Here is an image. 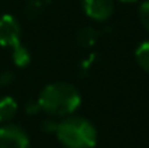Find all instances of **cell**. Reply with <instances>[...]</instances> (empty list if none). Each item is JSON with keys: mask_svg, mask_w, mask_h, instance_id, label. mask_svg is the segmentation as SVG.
<instances>
[{"mask_svg": "<svg viewBox=\"0 0 149 148\" xmlns=\"http://www.w3.org/2000/svg\"><path fill=\"white\" fill-rule=\"evenodd\" d=\"M38 102L44 113L55 119H62L77 112L81 105V93L71 83L54 81L41 90Z\"/></svg>", "mask_w": 149, "mask_h": 148, "instance_id": "obj_1", "label": "cell"}, {"mask_svg": "<svg viewBox=\"0 0 149 148\" xmlns=\"http://www.w3.org/2000/svg\"><path fill=\"white\" fill-rule=\"evenodd\" d=\"M55 135L65 148H94L99 134L93 122L80 115H70L58 122Z\"/></svg>", "mask_w": 149, "mask_h": 148, "instance_id": "obj_2", "label": "cell"}, {"mask_svg": "<svg viewBox=\"0 0 149 148\" xmlns=\"http://www.w3.org/2000/svg\"><path fill=\"white\" fill-rule=\"evenodd\" d=\"M31 140L28 132L15 123L0 126V148H29Z\"/></svg>", "mask_w": 149, "mask_h": 148, "instance_id": "obj_3", "label": "cell"}, {"mask_svg": "<svg viewBox=\"0 0 149 148\" xmlns=\"http://www.w3.org/2000/svg\"><path fill=\"white\" fill-rule=\"evenodd\" d=\"M20 25L13 15L4 13L0 16V47L13 48L20 44Z\"/></svg>", "mask_w": 149, "mask_h": 148, "instance_id": "obj_4", "label": "cell"}, {"mask_svg": "<svg viewBox=\"0 0 149 148\" xmlns=\"http://www.w3.org/2000/svg\"><path fill=\"white\" fill-rule=\"evenodd\" d=\"M84 15L94 22H106L114 13V0H81Z\"/></svg>", "mask_w": 149, "mask_h": 148, "instance_id": "obj_5", "label": "cell"}, {"mask_svg": "<svg viewBox=\"0 0 149 148\" xmlns=\"http://www.w3.org/2000/svg\"><path fill=\"white\" fill-rule=\"evenodd\" d=\"M19 105L12 96L0 97V123H9L17 113Z\"/></svg>", "mask_w": 149, "mask_h": 148, "instance_id": "obj_6", "label": "cell"}, {"mask_svg": "<svg viewBox=\"0 0 149 148\" xmlns=\"http://www.w3.org/2000/svg\"><path fill=\"white\" fill-rule=\"evenodd\" d=\"M31 60H32L31 51L26 48L22 42L12 48V61H13V64H15L17 68H25V67H28V65L31 64Z\"/></svg>", "mask_w": 149, "mask_h": 148, "instance_id": "obj_7", "label": "cell"}, {"mask_svg": "<svg viewBox=\"0 0 149 148\" xmlns=\"http://www.w3.org/2000/svg\"><path fill=\"white\" fill-rule=\"evenodd\" d=\"M135 60H136V64L143 71L149 73V39L142 41L136 47V49H135Z\"/></svg>", "mask_w": 149, "mask_h": 148, "instance_id": "obj_8", "label": "cell"}, {"mask_svg": "<svg viewBox=\"0 0 149 148\" xmlns=\"http://www.w3.org/2000/svg\"><path fill=\"white\" fill-rule=\"evenodd\" d=\"M99 39V32L91 28V26H87V28H83L80 32H78V36H77V41L78 44L83 47V48H90L93 47Z\"/></svg>", "mask_w": 149, "mask_h": 148, "instance_id": "obj_9", "label": "cell"}, {"mask_svg": "<svg viewBox=\"0 0 149 148\" xmlns=\"http://www.w3.org/2000/svg\"><path fill=\"white\" fill-rule=\"evenodd\" d=\"M138 18L141 25L149 32V0H143L138 9Z\"/></svg>", "mask_w": 149, "mask_h": 148, "instance_id": "obj_10", "label": "cell"}, {"mask_svg": "<svg viewBox=\"0 0 149 148\" xmlns=\"http://www.w3.org/2000/svg\"><path fill=\"white\" fill-rule=\"evenodd\" d=\"M13 81H15V74H13V71L6 70V71H1V73H0V87H7V86H10Z\"/></svg>", "mask_w": 149, "mask_h": 148, "instance_id": "obj_11", "label": "cell"}, {"mask_svg": "<svg viewBox=\"0 0 149 148\" xmlns=\"http://www.w3.org/2000/svg\"><path fill=\"white\" fill-rule=\"evenodd\" d=\"M42 131H45V132H54L55 134V131H56V126H58V122L55 121V118H52V116H48L44 122H42Z\"/></svg>", "mask_w": 149, "mask_h": 148, "instance_id": "obj_12", "label": "cell"}, {"mask_svg": "<svg viewBox=\"0 0 149 148\" xmlns=\"http://www.w3.org/2000/svg\"><path fill=\"white\" fill-rule=\"evenodd\" d=\"M41 9H45V0H28V12L38 13Z\"/></svg>", "mask_w": 149, "mask_h": 148, "instance_id": "obj_13", "label": "cell"}, {"mask_svg": "<svg viewBox=\"0 0 149 148\" xmlns=\"http://www.w3.org/2000/svg\"><path fill=\"white\" fill-rule=\"evenodd\" d=\"M26 113H29V115H36V113H39V112H42L41 110V106H39V102H38V99L36 100H32V102H29L28 105H26Z\"/></svg>", "mask_w": 149, "mask_h": 148, "instance_id": "obj_14", "label": "cell"}, {"mask_svg": "<svg viewBox=\"0 0 149 148\" xmlns=\"http://www.w3.org/2000/svg\"><path fill=\"white\" fill-rule=\"evenodd\" d=\"M119 1H122V3H136L138 0H119Z\"/></svg>", "mask_w": 149, "mask_h": 148, "instance_id": "obj_15", "label": "cell"}]
</instances>
